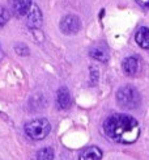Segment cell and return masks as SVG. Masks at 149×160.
<instances>
[{"instance_id":"1","label":"cell","mask_w":149,"mask_h":160,"mask_svg":"<svg viewBox=\"0 0 149 160\" xmlns=\"http://www.w3.org/2000/svg\"><path fill=\"white\" fill-rule=\"evenodd\" d=\"M105 134L111 141L122 144H132L139 139V122L127 114H113L103 123Z\"/></svg>"},{"instance_id":"2","label":"cell","mask_w":149,"mask_h":160,"mask_svg":"<svg viewBox=\"0 0 149 160\" xmlns=\"http://www.w3.org/2000/svg\"><path fill=\"white\" fill-rule=\"evenodd\" d=\"M141 97L139 91L132 85H124L117 92V102L124 109H135L140 105Z\"/></svg>"},{"instance_id":"3","label":"cell","mask_w":149,"mask_h":160,"mask_svg":"<svg viewBox=\"0 0 149 160\" xmlns=\"http://www.w3.org/2000/svg\"><path fill=\"white\" fill-rule=\"evenodd\" d=\"M51 131V123L46 118L33 119L25 125V132L33 141H42Z\"/></svg>"},{"instance_id":"4","label":"cell","mask_w":149,"mask_h":160,"mask_svg":"<svg viewBox=\"0 0 149 160\" xmlns=\"http://www.w3.org/2000/svg\"><path fill=\"white\" fill-rule=\"evenodd\" d=\"M80 29H81V21L74 15H67L60 21V30L64 34H76Z\"/></svg>"},{"instance_id":"5","label":"cell","mask_w":149,"mask_h":160,"mask_svg":"<svg viewBox=\"0 0 149 160\" xmlns=\"http://www.w3.org/2000/svg\"><path fill=\"white\" fill-rule=\"evenodd\" d=\"M11 4V9L15 12V15L22 17V16H28V13L31 9V0H9Z\"/></svg>"},{"instance_id":"6","label":"cell","mask_w":149,"mask_h":160,"mask_svg":"<svg viewBox=\"0 0 149 160\" xmlns=\"http://www.w3.org/2000/svg\"><path fill=\"white\" fill-rule=\"evenodd\" d=\"M71 95H70V91L65 88V87H60L56 92V104H58V108L60 109H68L71 106Z\"/></svg>"},{"instance_id":"7","label":"cell","mask_w":149,"mask_h":160,"mask_svg":"<svg viewBox=\"0 0 149 160\" xmlns=\"http://www.w3.org/2000/svg\"><path fill=\"white\" fill-rule=\"evenodd\" d=\"M28 25L31 29H38L42 25V13L37 5H33L30 12L28 13Z\"/></svg>"},{"instance_id":"8","label":"cell","mask_w":149,"mask_h":160,"mask_svg":"<svg viewBox=\"0 0 149 160\" xmlns=\"http://www.w3.org/2000/svg\"><path fill=\"white\" fill-rule=\"evenodd\" d=\"M102 159V151L96 146H90L81 151L79 160H101Z\"/></svg>"},{"instance_id":"9","label":"cell","mask_w":149,"mask_h":160,"mask_svg":"<svg viewBox=\"0 0 149 160\" xmlns=\"http://www.w3.org/2000/svg\"><path fill=\"white\" fill-rule=\"evenodd\" d=\"M139 68H140V62L136 57H128L123 61V70L127 75L130 76L136 75Z\"/></svg>"},{"instance_id":"10","label":"cell","mask_w":149,"mask_h":160,"mask_svg":"<svg viewBox=\"0 0 149 160\" xmlns=\"http://www.w3.org/2000/svg\"><path fill=\"white\" fill-rule=\"evenodd\" d=\"M135 39H136L137 45L141 49L149 50V28H145V26L139 28V30L136 32V36H135Z\"/></svg>"},{"instance_id":"11","label":"cell","mask_w":149,"mask_h":160,"mask_svg":"<svg viewBox=\"0 0 149 160\" xmlns=\"http://www.w3.org/2000/svg\"><path fill=\"white\" fill-rule=\"evenodd\" d=\"M90 57L98 62H107V59H109V52H107L106 49H103L102 46H94V48L90 50Z\"/></svg>"},{"instance_id":"12","label":"cell","mask_w":149,"mask_h":160,"mask_svg":"<svg viewBox=\"0 0 149 160\" xmlns=\"http://www.w3.org/2000/svg\"><path fill=\"white\" fill-rule=\"evenodd\" d=\"M54 159V150L51 147L41 148L37 152V160H52Z\"/></svg>"},{"instance_id":"13","label":"cell","mask_w":149,"mask_h":160,"mask_svg":"<svg viewBox=\"0 0 149 160\" xmlns=\"http://www.w3.org/2000/svg\"><path fill=\"white\" fill-rule=\"evenodd\" d=\"M9 20V13L4 7L0 5V26H4Z\"/></svg>"},{"instance_id":"14","label":"cell","mask_w":149,"mask_h":160,"mask_svg":"<svg viewBox=\"0 0 149 160\" xmlns=\"http://www.w3.org/2000/svg\"><path fill=\"white\" fill-rule=\"evenodd\" d=\"M16 51L18 52V54H21V55H26L29 52V50H28V48L26 46H24V45H18V46H16Z\"/></svg>"},{"instance_id":"15","label":"cell","mask_w":149,"mask_h":160,"mask_svg":"<svg viewBox=\"0 0 149 160\" xmlns=\"http://www.w3.org/2000/svg\"><path fill=\"white\" fill-rule=\"evenodd\" d=\"M136 3L143 8H149V0H136Z\"/></svg>"}]
</instances>
